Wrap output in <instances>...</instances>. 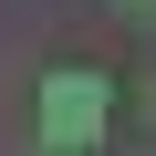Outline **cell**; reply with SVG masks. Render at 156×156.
Returning a JSON list of instances; mask_svg holds the SVG:
<instances>
[{
    "instance_id": "6da1fadb",
    "label": "cell",
    "mask_w": 156,
    "mask_h": 156,
    "mask_svg": "<svg viewBox=\"0 0 156 156\" xmlns=\"http://www.w3.org/2000/svg\"><path fill=\"white\" fill-rule=\"evenodd\" d=\"M104 115H115V83L83 73V62H62L52 83H42V146H52V156H83V146L104 135Z\"/></svg>"
},
{
    "instance_id": "7a4b0ae2",
    "label": "cell",
    "mask_w": 156,
    "mask_h": 156,
    "mask_svg": "<svg viewBox=\"0 0 156 156\" xmlns=\"http://www.w3.org/2000/svg\"><path fill=\"white\" fill-rule=\"evenodd\" d=\"M115 11H135V21H156V0H115Z\"/></svg>"
},
{
    "instance_id": "3957f363",
    "label": "cell",
    "mask_w": 156,
    "mask_h": 156,
    "mask_svg": "<svg viewBox=\"0 0 156 156\" xmlns=\"http://www.w3.org/2000/svg\"><path fill=\"white\" fill-rule=\"evenodd\" d=\"M42 156H52V146H42Z\"/></svg>"
}]
</instances>
